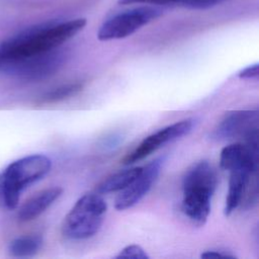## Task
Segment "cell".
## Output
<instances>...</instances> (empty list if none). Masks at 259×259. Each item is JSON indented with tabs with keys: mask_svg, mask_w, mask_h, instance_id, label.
Segmentation results:
<instances>
[{
	"mask_svg": "<svg viewBox=\"0 0 259 259\" xmlns=\"http://www.w3.org/2000/svg\"><path fill=\"white\" fill-rule=\"evenodd\" d=\"M65 61L66 54L55 49L39 55L7 62L0 68V71L18 79L38 81L58 72Z\"/></svg>",
	"mask_w": 259,
	"mask_h": 259,
	"instance_id": "6",
	"label": "cell"
},
{
	"mask_svg": "<svg viewBox=\"0 0 259 259\" xmlns=\"http://www.w3.org/2000/svg\"><path fill=\"white\" fill-rule=\"evenodd\" d=\"M256 171L248 167H237L229 170V189L224 209L226 215H230L242 203L251 177L256 174Z\"/></svg>",
	"mask_w": 259,
	"mask_h": 259,
	"instance_id": "10",
	"label": "cell"
},
{
	"mask_svg": "<svg viewBox=\"0 0 259 259\" xmlns=\"http://www.w3.org/2000/svg\"><path fill=\"white\" fill-rule=\"evenodd\" d=\"M142 172V167H134L118 171L106 179H104L96 187V192L99 194H105L110 192H116L124 189L128 186Z\"/></svg>",
	"mask_w": 259,
	"mask_h": 259,
	"instance_id": "12",
	"label": "cell"
},
{
	"mask_svg": "<svg viewBox=\"0 0 259 259\" xmlns=\"http://www.w3.org/2000/svg\"><path fill=\"white\" fill-rule=\"evenodd\" d=\"M107 210L101 194L87 193L81 196L67 213L62 225V234L72 240L94 236L101 228Z\"/></svg>",
	"mask_w": 259,
	"mask_h": 259,
	"instance_id": "4",
	"label": "cell"
},
{
	"mask_svg": "<svg viewBox=\"0 0 259 259\" xmlns=\"http://www.w3.org/2000/svg\"><path fill=\"white\" fill-rule=\"evenodd\" d=\"M193 126V119H184L167 125L145 138L138 147L128 153L123 159L124 165H130L148 157L164 145L187 135Z\"/></svg>",
	"mask_w": 259,
	"mask_h": 259,
	"instance_id": "7",
	"label": "cell"
},
{
	"mask_svg": "<svg viewBox=\"0 0 259 259\" xmlns=\"http://www.w3.org/2000/svg\"><path fill=\"white\" fill-rule=\"evenodd\" d=\"M82 88H83V85L81 83H70V84L62 85L51 91L46 92L42 96L39 97L37 102L39 104L59 102L76 95L82 90Z\"/></svg>",
	"mask_w": 259,
	"mask_h": 259,
	"instance_id": "14",
	"label": "cell"
},
{
	"mask_svg": "<svg viewBox=\"0 0 259 259\" xmlns=\"http://www.w3.org/2000/svg\"><path fill=\"white\" fill-rule=\"evenodd\" d=\"M162 13V9L156 6H141L120 12L103 22L97 32V38L106 41L127 37L160 17Z\"/></svg>",
	"mask_w": 259,
	"mask_h": 259,
	"instance_id": "5",
	"label": "cell"
},
{
	"mask_svg": "<svg viewBox=\"0 0 259 259\" xmlns=\"http://www.w3.org/2000/svg\"><path fill=\"white\" fill-rule=\"evenodd\" d=\"M258 69H259L258 64H254V65H251V66H248V67L244 68L243 70H241L239 72L238 76L241 79H254V78H257L258 74H259Z\"/></svg>",
	"mask_w": 259,
	"mask_h": 259,
	"instance_id": "18",
	"label": "cell"
},
{
	"mask_svg": "<svg viewBox=\"0 0 259 259\" xmlns=\"http://www.w3.org/2000/svg\"><path fill=\"white\" fill-rule=\"evenodd\" d=\"M258 130V111H236L223 119L214 128L211 137L215 140H227L243 136L246 138Z\"/></svg>",
	"mask_w": 259,
	"mask_h": 259,
	"instance_id": "9",
	"label": "cell"
},
{
	"mask_svg": "<svg viewBox=\"0 0 259 259\" xmlns=\"http://www.w3.org/2000/svg\"><path fill=\"white\" fill-rule=\"evenodd\" d=\"M121 5L130 4H151V5H168L172 4V0H118Z\"/></svg>",
	"mask_w": 259,
	"mask_h": 259,
	"instance_id": "17",
	"label": "cell"
},
{
	"mask_svg": "<svg viewBox=\"0 0 259 259\" xmlns=\"http://www.w3.org/2000/svg\"><path fill=\"white\" fill-rule=\"evenodd\" d=\"M115 258H134V259H148L149 256L146 251L139 245H128L124 247Z\"/></svg>",
	"mask_w": 259,
	"mask_h": 259,
	"instance_id": "16",
	"label": "cell"
},
{
	"mask_svg": "<svg viewBox=\"0 0 259 259\" xmlns=\"http://www.w3.org/2000/svg\"><path fill=\"white\" fill-rule=\"evenodd\" d=\"M51 167V159L42 154L28 155L11 162L0 173V203L8 209L15 208L21 192L45 177Z\"/></svg>",
	"mask_w": 259,
	"mask_h": 259,
	"instance_id": "3",
	"label": "cell"
},
{
	"mask_svg": "<svg viewBox=\"0 0 259 259\" xmlns=\"http://www.w3.org/2000/svg\"><path fill=\"white\" fill-rule=\"evenodd\" d=\"M62 192L63 189L61 187H51L36 193L19 208L17 213L18 221L26 223L36 219L60 197Z\"/></svg>",
	"mask_w": 259,
	"mask_h": 259,
	"instance_id": "11",
	"label": "cell"
},
{
	"mask_svg": "<svg viewBox=\"0 0 259 259\" xmlns=\"http://www.w3.org/2000/svg\"><path fill=\"white\" fill-rule=\"evenodd\" d=\"M42 242L40 235H25L13 239L9 243L7 250L13 257H30L40 250Z\"/></svg>",
	"mask_w": 259,
	"mask_h": 259,
	"instance_id": "13",
	"label": "cell"
},
{
	"mask_svg": "<svg viewBox=\"0 0 259 259\" xmlns=\"http://www.w3.org/2000/svg\"><path fill=\"white\" fill-rule=\"evenodd\" d=\"M201 258H236L235 256L228 254V253H224L222 251H218V250H208L203 252L201 255Z\"/></svg>",
	"mask_w": 259,
	"mask_h": 259,
	"instance_id": "19",
	"label": "cell"
},
{
	"mask_svg": "<svg viewBox=\"0 0 259 259\" xmlns=\"http://www.w3.org/2000/svg\"><path fill=\"white\" fill-rule=\"evenodd\" d=\"M217 184V171L207 161L193 164L183 176L181 209L196 226H203L208 218Z\"/></svg>",
	"mask_w": 259,
	"mask_h": 259,
	"instance_id": "2",
	"label": "cell"
},
{
	"mask_svg": "<svg viewBox=\"0 0 259 259\" xmlns=\"http://www.w3.org/2000/svg\"><path fill=\"white\" fill-rule=\"evenodd\" d=\"M85 18L47 22L29 27L0 44V68L7 62L23 59L59 48L86 25Z\"/></svg>",
	"mask_w": 259,
	"mask_h": 259,
	"instance_id": "1",
	"label": "cell"
},
{
	"mask_svg": "<svg viewBox=\"0 0 259 259\" xmlns=\"http://www.w3.org/2000/svg\"><path fill=\"white\" fill-rule=\"evenodd\" d=\"M224 1L225 0H172V4H177L188 9H207Z\"/></svg>",
	"mask_w": 259,
	"mask_h": 259,
	"instance_id": "15",
	"label": "cell"
},
{
	"mask_svg": "<svg viewBox=\"0 0 259 259\" xmlns=\"http://www.w3.org/2000/svg\"><path fill=\"white\" fill-rule=\"evenodd\" d=\"M162 161L156 159L146 166L142 167L140 175L124 189L120 190L114 201V207L118 210H124L137 204L152 188L157 180Z\"/></svg>",
	"mask_w": 259,
	"mask_h": 259,
	"instance_id": "8",
	"label": "cell"
}]
</instances>
